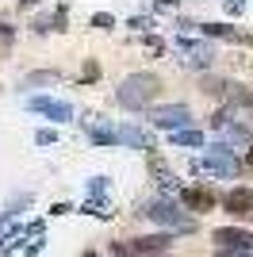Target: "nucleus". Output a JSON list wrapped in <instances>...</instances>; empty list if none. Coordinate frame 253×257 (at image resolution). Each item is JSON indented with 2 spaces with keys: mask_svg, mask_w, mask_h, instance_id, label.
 <instances>
[{
  "mask_svg": "<svg viewBox=\"0 0 253 257\" xmlns=\"http://www.w3.org/2000/svg\"><path fill=\"white\" fill-rule=\"evenodd\" d=\"M161 257H169V253H161Z\"/></svg>",
  "mask_w": 253,
  "mask_h": 257,
  "instance_id": "obj_20",
  "label": "nucleus"
},
{
  "mask_svg": "<svg viewBox=\"0 0 253 257\" xmlns=\"http://www.w3.org/2000/svg\"><path fill=\"white\" fill-rule=\"evenodd\" d=\"M27 107L39 111V115H46L50 123H69V119H73V107L62 104V100H50V96H31V100H27Z\"/></svg>",
  "mask_w": 253,
  "mask_h": 257,
  "instance_id": "obj_6",
  "label": "nucleus"
},
{
  "mask_svg": "<svg viewBox=\"0 0 253 257\" xmlns=\"http://www.w3.org/2000/svg\"><path fill=\"white\" fill-rule=\"evenodd\" d=\"M150 119H154V127L158 131H184L192 123V107L188 104H161V107H154L150 111Z\"/></svg>",
  "mask_w": 253,
  "mask_h": 257,
  "instance_id": "obj_3",
  "label": "nucleus"
},
{
  "mask_svg": "<svg viewBox=\"0 0 253 257\" xmlns=\"http://www.w3.org/2000/svg\"><path fill=\"white\" fill-rule=\"evenodd\" d=\"M115 135H119V142H126V146H138V150H154V139H150L142 127H119Z\"/></svg>",
  "mask_w": 253,
  "mask_h": 257,
  "instance_id": "obj_11",
  "label": "nucleus"
},
{
  "mask_svg": "<svg viewBox=\"0 0 253 257\" xmlns=\"http://www.w3.org/2000/svg\"><path fill=\"white\" fill-rule=\"evenodd\" d=\"M180 50L188 54V65H196V69L211 65V58H215V46H211V43H192V39H180Z\"/></svg>",
  "mask_w": 253,
  "mask_h": 257,
  "instance_id": "obj_10",
  "label": "nucleus"
},
{
  "mask_svg": "<svg viewBox=\"0 0 253 257\" xmlns=\"http://www.w3.org/2000/svg\"><path fill=\"white\" fill-rule=\"evenodd\" d=\"M245 161H249V169H253V146H249V154H245Z\"/></svg>",
  "mask_w": 253,
  "mask_h": 257,
  "instance_id": "obj_18",
  "label": "nucleus"
},
{
  "mask_svg": "<svg viewBox=\"0 0 253 257\" xmlns=\"http://www.w3.org/2000/svg\"><path fill=\"white\" fill-rule=\"evenodd\" d=\"M211 242L219 249H253V234L242 230V226H219V230L211 234Z\"/></svg>",
  "mask_w": 253,
  "mask_h": 257,
  "instance_id": "obj_7",
  "label": "nucleus"
},
{
  "mask_svg": "<svg viewBox=\"0 0 253 257\" xmlns=\"http://www.w3.org/2000/svg\"><path fill=\"white\" fill-rule=\"evenodd\" d=\"M50 81H58V73H31L27 77V85H50Z\"/></svg>",
  "mask_w": 253,
  "mask_h": 257,
  "instance_id": "obj_14",
  "label": "nucleus"
},
{
  "mask_svg": "<svg viewBox=\"0 0 253 257\" xmlns=\"http://www.w3.org/2000/svg\"><path fill=\"white\" fill-rule=\"evenodd\" d=\"M222 211H230L234 219H249L253 215V188H230L222 196Z\"/></svg>",
  "mask_w": 253,
  "mask_h": 257,
  "instance_id": "obj_8",
  "label": "nucleus"
},
{
  "mask_svg": "<svg viewBox=\"0 0 253 257\" xmlns=\"http://www.w3.org/2000/svg\"><path fill=\"white\" fill-rule=\"evenodd\" d=\"M215 257H253V249H215Z\"/></svg>",
  "mask_w": 253,
  "mask_h": 257,
  "instance_id": "obj_15",
  "label": "nucleus"
},
{
  "mask_svg": "<svg viewBox=\"0 0 253 257\" xmlns=\"http://www.w3.org/2000/svg\"><path fill=\"white\" fill-rule=\"evenodd\" d=\"M111 23H115V20H111L107 12H96V16H92V27H111Z\"/></svg>",
  "mask_w": 253,
  "mask_h": 257,
  "instance_id": "obj_16",
  "label": "nucleus"
},
{
  "mask_svg": "<svg viewBox=\"0 0 253 257\" xmlns=\"http://www.w3.org/2000/svg\"><path fill=\"white\" fill-rule=\"evenodd\" d=\"M169 139L177 142V146H192V150H200V146H203V135H200V131H192V127H184V131H173Z\"/></svg>",
  "mask_w": 253,
  "mask_h": 257,
  "instance_id": "obj_13",
  "label": "nucleus"
},
{
  "mask_svg": "<svg viewBox=\"0 0 253 257\" xmlns=\"http://www.w3.org/2000/svg\"><path fill=\"white\" fill-rule=\"evenodd\" d=\"M207 169L219 173V177H238L242 165H238V158H234V150L226 146V142H215V146L207 150Z\"/></svg>",
  "mask_w": 253,
  "mask_h": 257,
  "instance_id": "obj_4",
  "label": "nucleus"
},
{
  "mask_svg": "<svg viewBox=\"0 0 253 257\" xmlns=\"http://www.w3.org/2000/svg\"><path fill=\"white\" fill-rule=\"evenodd\" d=\"M180 200H184V207H188V211H196V215L211 211V207L219 204V196L211 192V188H184V192H180Z\"/></svg>",
  "mask_w": 253,
  "mask_h": 257,
  "instance_id": "obj_9",
  "label": "nucleus"
},
{
  "mask_svg": "<svg viewBox=\"0 0 253 257\" xmlns=\"http://www.w3.org/2000/svg\"><path fill=\"white\" fill-rule=\"evenodd\" d=\"M23 4H27V8H31V4H35V0H23Z\"/></svg>",
  "mask_w": 253,
  "mask_h": 257,
  "instance_id": "obj_19",
  "label": "nucleus"
},
{
  "mask_svg": "<svg viewBox=\"0 0 253 257\" xmlns=\"http://www.w3.org/2000/svg\"><path fill=\"white\" fill-rule=\"evenodd\" d=\"M35 142H39V146H50V142H54V131H39V135H35Z\"/></svg>",
  "mask_w": 253,
  "mask_h": 257,
  "instance_id": "obj_17",
  "label": "nucleus"
},
{
  "mask_svg": "<svg viewBox=\"0 0 253 257\" xmlns=\"http://www.w3.org/2000/svg\"><path fill=\"white\" fill-rule=\"evenodd\" d=\"M146 215H150L158 226H173V230H196V219H192L188 211H180V204H177V200H169V196L150 200V204H146Z\"/></svg>",
  "mask_w": 253,
  "mask_h": 257,
  "instance_id": "obj_2",
  "label": "nucleus"
},
{
  "mask_svg": "<svg viewBox=\"0 0 253 257\" xmlns=\"http://www.w3.org/2000/svg\"><path fill=\"white\" fill-rule=\"evenodd\" d=\"M173 246V234L161 230V234H146V238H135L131 246H126V257H154V253H169Z\"/></svg>",
  "mask_w": 253,
  "mask_h": 257,
  "instance_id": "obj_5",
  "label": "nucleus"
},
{
  "mask_svg": "<svg viewBox=\"0 0 253 257\" xmlns=\"http://www.w3.org/2000/svg\"><path fill=\"white\" fill-rule=\"evenodd\" d=\"M88 135H92V142H100V146H115V142H119V135L107 127L104 119H100V123H92V127H88Z\"/></svg>",
  "mask_w": 253,
  "mask_h": 257,
  "instance_id": "obj_12",
  "label": "nucleus"
},
{
  "mask_svg": "<svg viewBox=\"0 0 253 257\" xmlns=\"http://www.w3.org/2000/svg\"><path fill=\"white\" fill-rule=\"evenodd\" d=\"M161 92V77L158 73H131L119 81V104L131 107V111H142V107H150L154 100H158Z\"/></svg>",
  "mask_w": 253,
  "mask_h": 257,
  "instance_id": "obj_1",
  "label": "nucleus"
}]
</instances>
